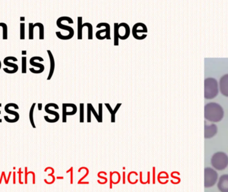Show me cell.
I'll list each match as a JSON object with an SVG mask.
<instances>
[{
    "instance_id": "6da1fadb",
    "label": "cell",
    "mask_w": 228,
    "mask_h": 192,
    "mask_svg": "<svg viewBox=\"0 0 228 192\" xmlns=\"http://www.w3.org/2000/svg\"><path fill=\"white\" fill-rule=\"evenodd\" d=\"M224 111L222 107L217 103H209L204 107L205 118L211 122H219L223 119Z\"/></svg>"
},
{
    "instance_id": "7a4b0ae2",
    "label": "cell",
    "mask_w": 228,
    "mask_h": 192,
    "mask_svg": "<svg viewBox=\"0 0 228 192\" xmlns=\"http://www.w3.org/2000/svg\"><path fill=\"white\" fill-rule=\"evenodd\" d=\"M68 21L69 24H73L74 23V20H73L71 18L68 17V16H62V17L59 18L56 21V24L57 25H58V27L59 29H61V30L68 31L69 34L68 35V36H63V35L60 33L59 31H56L55 34L57 37H58L60 40H71L74 36V28L70 26H68V25H63L62 24V21Z\"/></svg>"
},
{
    "instance_id": "3957f363",
    "label": "cell",
    "mask_w": 228,
    "mask_h": 192,
    "mask_svg": "<svg viewBox=\"0 0 228 192\" xmlns=\"http://www.w3.org/2000/svg\"><path fill=\"white\" fill-rule=\"evenodd\" d=\"M219 92L218 84L215 78H208L204 81V96L205 99L211 100L216 97Z\"/></svg>"
},
{
    "instance_id": "277c9868",
    "label": "cell",
    "mask_w": 228,
    "mask_h": 192,
    "mask_svg": "<svg viewBox=\"0 0 228 192\" xmlns=\"http://www.w3.org/2000/svg\"><path fill=\"white\" fill-rule=\"evenodd\" d=\"M211 164L215 169L222 171L228 165V156L222 152H216L211 157Z\"/></svg>"
},
{
    "instance_id": "5b68a950",
    "label": "cell",
    "mask_w": 228,
    "mask_h": 192,
    "mask_svg": "<svg viewBox=\"0 0 228 192\" xmlns=\"http://www.w3.org/2000/svg\"><path fill=\"white\" fill-rule=\"evenodd\" d=\"M218 174L215 169L211 168H205L204 169V186L206 188L211 187L216 184Z\"/></svg>"
},
{
    "instance_id": "8992f818",
    "label": "cell",
    "mask_w": 228,
    "mask_h": 192,
    "mask_svg": "<svg viewBox=\"0 0 228 192\" xmlns=\"http://www.w3.org/2000/svg\"><path fill=\"white\" fill-rule=\"evenodd\" d=\"M106 27L104 30H101L97 31L96 34V37L97 40H103L105 39L111 40L110 36V25L107 23H100L96 25L97 28H100L101 27Z\"/></svg>"
},
{
    "instance_id": "52a82bcc",
    "label": "cell",
    "mask_w": 228,
    "mask_h": 192,
    "mask_svg": "<svg viewBox=\"0 0 228 192\" xmlns=\"http://www.w3.org/2000/svg\"><path fill=\"white\" fill-rule=\"evenodd\" d=\"M141 22H138L134 25L132 28V35L135 40H143L147 37V28L141 29V30H138V27L140 25Z\"/></svg>"
},
{
    "instance_id": "ba28073f",
    "label": "cell",
    "mask_w": 228,
    "mask_h": 192,
    "mask_svg": "<svg viewBox=\"0 0 228 192\" xmlns=\"http://www.w3.org/2000/svg\"><path fill=\"white\" fill-rule=\"evenodd\" d=\"M36 60H38L39 62H43L44 59H43V57H40V56H34V57H31L30 59V65L34 67H36V68H38L37 71L36 72V74H40V73H42L43 72L44 69H45V66H44L43 64L36 62Z\"/></svg>"
},
{
    "instance_id": "9c48e42d",
    "label": "cell",
    "mask_w": 228,
    "mask_h": 192,
    "mask_svg": "<svg viewBox=\"0 0 228 192\" xmlns=\"http://www.w3.org/2000/svg\"><path fill=\"white\" fill-rule=\"evenodd\" d=\"M11 107H14L15 110H19V106L16 104L14 103H9L5 105V106L4 107V111L9 114L11 115V116H14V121H13V123H15L20 120V114H19L17 111H13L10 110Z\"/></svg>"
},
{
    "instance_id": "30bf717a",
    "label": "cell",
    "mask_w": 228,
    "mask_h": 192,
    "mask_svg": "<svg viewBox=\"0 0 228 192\" xmlns=\"http://www.w3.org/2000/svg\"><path fill=\"white\" fill-rule=\"evenodd\" d=\"M10 60L13 61V62H17L18 59L16 58V57L14 56H8L5 57L4 59V65L6 66H8L12 69L11 72H10V74H14V73L17 72L19 69V66L17 65V64H15L14 63H11Z\"/></svg>"
},
{
    "instance_id": "8fae6325",
    "label": "cell",
    "mask_w": 228,
    "mask_h": 192,
    "mask_svg": "<svg viewBox=\"0 0 228 192\" xmlns=\"http://www.w3.org/2000/svg\"><path fill=\"white\" fill-rule=\"evenodd\" d=\"M217 188L221 192H228V174L220 176L217 183Z\"/></svg>"
},
{
    "instance_id": "7c38bea8",
    "label": "cell",
    "mask_w": 228,
    "mask_h": 192,
    "mask_svg": "<svg viewBox=\"0 0 228 192\" xmlns=\"http://www.w3.org/2000/svg\"><path fill=\"white\" fill-rule=\"evenodd\" d=\"M217 132V127L216 125L211 124L210 126L205 125L204 137L206 139H210L216 135Z\"/></svg>"
},
{
    "instance_id": "4fadbf2b",
    "label": "cell",
    "mask_w": 228,
    "mask_h": 192,
    "mask_svg": "<svg viewBox=\"0 0 228 192\" xmlns=\"http://www.w3.org/2000/svg\"><path fill=\"white\" fill-rule=\"evenodd\" d=\"M220 91L224 96L228 97V74L221 77L220 80Z\"/></svg>"
},
{
    "instance_id": "5bb4252c",
    "label": "cell",
    "mask_w": 228,
    "mask_h": 192,
    "mask_svg": "<svg viewBox=\"0 0 228 192\" xmlns=\"http://www.w3.org/2000/svg\"><path fill=\"white\" fill-rule=\"evenodd\" d=\"M50 107H53L55 109V110H58L59 106H58V105H57L56 104H54V103L47 104V105H46V106H45V111L46 112V113L52 115V116H54V120H55V123L59 120V114H58V112H56L55 111L49 110Z\"/></svg>"
},
{
    "instance_id": "9a60e30c",
    "label": "cell",
    "mask_w": 228,
    "mask_h": 192,
    "mask_svg": "<svg viewBox=\"0 0 228 192\" xmlns=\"http://www.w3.org/2000/svg\"><path fill=\"white\" fill-rule=\"evenodd\" d=\"M47 54L49 56V58L50 61V69H49V75L48 77H47V80H50L52 79V76L53 75V73H54V70L55 68V59H54V57L53 56V53H52L50 50H47Z\"/></svg>"
},
{
    "instance_id": "2e32d148",
    "label": "cell",
    "mask_w": 228,
    "mask_h": 192,
    "mask_svg": "<svg viewBox=\"0 0 228 192\" xmlns=\"http://www.w3.org/2000/svg\"><path fill=\"white\" fill-rule=\"evenodd\" d=\"M87 122H89V123L91 122V113L93 114V115L95 116V117H96V119L97 120L98 122H100L98 114L96 112V110H95V108L93 107V105L91 104V103H89V104H87Z\"/></svg>"
},
{
    "instance_id": "e0dca14e",
    "label": "cell",
    "mask_w": 228,
    "mask_h": 192,
    "mask_svg": "<svg viewBox=\"0 0 228 192\" xmlns=\"http://www.w3.org/2000/svg\"><path fill=\"white\" fill-rule=\"evenodd\" d=\"M105 105H106V107H107V110H108L109 112H110V114H111V116H112V117H111V118H112V120H111V121H112V123H114L116 121V114L117 113V111H118L119 107H121L122 104L121 103H118V104L116 105V106L115 108H114V110H113L112 107H111V105H110L109 104L106 103Z\"/></svg>"
},
{
    "instance_id": "ac0fdd59",
    "label": "cell",
    "mask_w": 228,
    "mask_h": 192,
    "mask_svg": "<svg viewBox=\"0 0 228 192\" xmlns=\"http://www.w3.org/2000/svg\"><path fill=\"white\" fill-rule=\"evenodd\" d=\"M123 27L125 28V34L123 36H119V39L122 40H127L128 38L129 37V35H130V27H129V25L126 23H124V22H122V23L119 24V28Z\"/></svg>"
},
{
    "instance_id": "d6986e66",
    "label": "cell",
    "mask_w": 228,
    "mask_h": 192,
    "mask_svg": "<svg viewBox=\"0 0 228 192\" xmlns=\"http://www.w3.org/2000/svg\"><path fill=\"white\" fill-rule=\"evenodd\" d=\"M82 21H83V18L81 16H79L78 18V40H81L83 39V35H82V30H83V27H82Z\"/></svg>"
},
{
    "instance_id": "ffe728a7",
    "label": "cell",
    "mask_w": 228,
    "mask_h": 192,
    "mask_svg": "<svg viewBox=\"0 0 228 192\" xmlns=\"http://www.w3.org/2000/svg\"><path fill=\"white\" fill-rule=\"evenodd\" d=\"M114 42L113 44L115 46H119V24L118 23H115L114 24Z\"/></svg>"
},
{
    "instance_id": "44dd1931",
    "label": "cell",
    "mask_w": 228,
    "mask_h": 192,
    "mask_svg": "<svg viewBox=\"0 0 228 192\" xmlns=\"http://www.w3.org/2000/svg\"><path fill=\"white\" fill-rule=\"evenodd\" d=\"M82 27H87V30H88V37L87 39L91 40H93V26L90 23H84L83 25H82Z\"/></svg>"
},
{
    "instance_id": "7402d4cb",
    "label": "cell",
    "mask_w": 228,
    "mask_h": 192,
    "mask_svg": "<svg viewBox=\"0 0 228 192\" xmlns=\"http://www.w3.org/2000/svg\"><path fill=\"white\" fill-rule=\"evenodd\" d=\"M33 26L35 27H37L38 28H39V30H40V37H39L40 40H44V26H43V25L42 23H40V22H38V23L34 24Z\"/></svg>"
},
{
    "instance_id": "603a6c76",
    "label": "cell",
    "mask_w": 228,
    "mask_h": 192,
    "mask_svg": "<svg viewBox=\"0 0 228 192\" xmlns=\"http://www.w3.org/2000/svg\"><path fill=\"white\" fill-rule=\"evenodd\" d=\"M36 103H33L32 104V105H31V107L30 108V114H29V117H30V123H31V126H32V127L33 128L36 127V125H35V123H34V120H33V111H34V109H35V107H36Z\"/></svg>"
},
{
    "instance_id": "cb8c5ba5",
    "label": "cell",
    "mask_w": 228,
    "mask_h": 192,
    "mask_svg": "<svg viewBox=\"0 0 228 192\" xmlns=\"http://www.w3.org/2000/svg\"><path fill=\"white\" fill-rule=\"evenodd\" d=\"M67 107H71L73 109V111H67V116H74L76 113H77L78 108L77 106L74 104H64Z\"/></svg>"
},
{
    "instance_id": "d4e9b609",
    "label": "cell",
    "mask_w": 228,
    "mask_h": 192,
    "mask_svg": "<svg viewBox=\"0 0 228 192\" xmlns=\"http://www.w3.org/2000/svg\"><path fill=\"white\" fill-rule=\"evenodd\" d=\"M21 73H27V57L23 56L21 57Z\"/></svg>"
},
{
    "instance_id": "484cf974",
    "label": "cell",
    "mask_w": 228,
    "mask_h": 192,
    "mask_svg": "<svg viewBox=\"0 0 228 192\" xmlns=\"http://www.w3.org/2000/svg\"><path fill=\"white\" fill-rule=\"evenodd\" d=\"M1 25L3 30V40H8V25L3 22H1Z\"/></svg>"
},
{
    "instance_id": "4316f807",
    "label": "cell",
    "mask_w": 228,
    "mask_h": 192,
    "mask_svg": "<svg viewBox=\"0 0 228 192\" xmlns=\"http://www.w3.org/2000/svg\"><path fill=\"white\" fill-rule=\"evenodd\" d=\"M25 23H20V40H24L25 37Z\"/></svg>"
},
{
    "instance_id": "83f0119b",
    "label": "cell",
    "mask_w": 228,
    "mask_h": 192,
    "mask_svg": "<svg viewBox=\"0 0 228 192\" xmlns=\"http://www.w3.org/2000/svg\"><path fill=\"white\" fill-rule=\"evenodd\" d=\"M62 121L63 123L67 122V107L65 106L64 104H62Z\"/></svg>"
},
{
    "instance_id": "f1b7e54d",
    "label": "cell",
    "mask_w": 228,
    "mask_h": 192,
    "mask_svg": "<svg viewBox=\"0 0 228 192\" xmlns=\"http://www.w3.org/2000/svg\"><path fill=\"white\" fill-rule=\"evenodd\" d=\"M80 122L81 123H84V103H81L80 104Z\"/></svg>"
},
{
    "instance_id": "f546056e",
    "label": "cell",
    "mask_w": 228,
    "mask_h": 192,
    "mask_svg": "<svg viewBox=\"0 0 228 192\" xmlns=\"http://www.w3.org/2000/svg\"><path fill=\"white\" fill-rule=\"evenodd\" d=\"M34 28L33 23L29 24V40H33V31Z\"/></svg>"
},
{
    "instance_id": "4dcf8cb0",
    "label": "cell",
    "mask_w": 228,
    "mask_h": 192,
    "mask_svg": "<svg viewBox=\"0 0 228 192\" xmlns=\"http://www.w3.org/2000/svg\"><path fill=\"white\" fill-rule=\"evenodd\" d=\"M103 104L100 103L99 104V105H98V116H99V118H100V122H102V117H103Z\"/></svg>"
},
{
    "instance_id": "1f68e13d",
    "label": "cell",
    "mask_w": 228,
    "mask_h": 192,
    "mask_svg": "<svg viewBox=\"0 0 228 192\" xmlns=\"http://www.w3.org/2000/svg\"><path fill=\"white\" fill-rule=\"evenodd\" d=\"M37 106H38V110L39 111H41L42 110V103H39L37 104Z\"/></svg>"
},
{
    "instance_id": "d6a6232c",
    "label": "cell",
    "mask_w": 228,
    "mask_h": 192,
    "mask_svg": "<svg viewBox=\"0 0 228 192\" xmlns=\"http://www.w3.org/2000/svg\"><path fill=\"white\" fill-rule=\"evenodd\" d=\"M21 54H22V55H23V56L27 55V51H26V50H23V51H22V52H21Z\"/></svg>"
},
{
    "instance_id": "836d02e7",
    "label": "cell",
    "mask_w": 228,
    "mask_h": 192,
    "mask_svg": "<svg viewBox=\"0 0 228 192\" xmlns=\"http://www.w3.org/2000/svg\"><path fill=\"white\" fill-rule=\"evenodd\" d=\"M25 18L24 16H22V17L20 18V21H25Z\"/></svg>"
},
{
    "instance_id": "e575fe53",
    "label": "cell",
    "mask_w": 228,
    "mask_h": 192,
    "mask_svg": "<svg viewBox=\"0 0 228 192\" xmlns=\"http://www.w3.org/2000/svg\"><path fill=\"white\" fill-rule=\"evenodd\" d=\"M2 62H1V61H0V69H1V68H2Z\"/></svg>"
},
{
    "instance_id": "d590c367",
    "label": "cell",
    "mask_w": 228,
    "mask_h": 192,
    "mask_svg": "<svg viewBox=\"0 0 228 192\" xmlns=\"http://www.w3.org/2000/svg\"><path fill=\"white\" fill-rule=\"evenodd\" d=\"M2 114V112H1V111H0V114Z\"/></svg>"
}]
</instances>
